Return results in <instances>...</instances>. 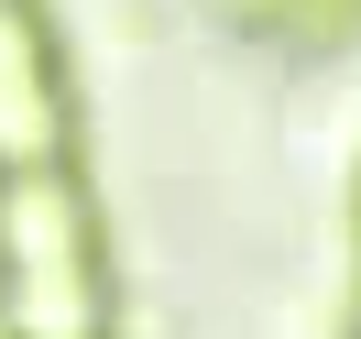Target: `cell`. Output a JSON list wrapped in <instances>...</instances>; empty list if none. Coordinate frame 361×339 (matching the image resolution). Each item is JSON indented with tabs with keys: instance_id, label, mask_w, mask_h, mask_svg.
I'll return each mask as SVG.
<instances>
[{
	"instance_id": "cell-1",
	"label": "cell",
	"mask_w": 361,
	"mask_h": 339,
	"mask_svg": "<svg viewBox=\"0 0 361 339\" xmlns=\"http://www.w3.org/2000/svg\"><path fill=\"white\" fill-rule=\"evenodd\" d=\"M0 307L23 339H99V263H88V197L55 164L0 175Z\"/></svg>"
},
{
	"instance_id": "cell-3",
	"label": "cell",
	"mask_w": 361,
	"mask_h": 339,
	"mask_svg": "<svg viewBox=\"0 0 361 339\" xmlns=\"http://www.w3.org/2000/svg\"><path fill=\"white\" fill-rule=\"evenodd\" d=\"M241 11H263V23H295V33H317V23H350L361 0H241Z\"/></svg>"
},
{
	"instance_id": "cell-2",
	"label": "cell",
	"mask_w": 361,
	"mask_h": 339,
	"mask_svg": "<svg viewBox=\"0 0 361 339\" xmlns=\"http://www.w3.org/2000/svg\"><path fill=\"white\" fill-rule=\"evenodd\" d=\"M55 142H66V88H55L44 23L23 0H0V175L55 164Z\"/></svg>"
}]
</instances>
